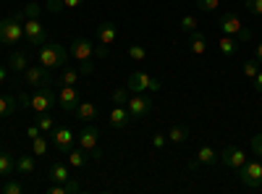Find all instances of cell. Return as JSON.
I'll return each mask as SVG.
<instances>
[{"label":"cell","instance_id":"cell-6","mask_svg":"<svg viewBox=\"0 0 262 194\" xmlns=\"http://www.w3.org/2000/svg\"><path fill=\"white\" fill-rule=\"evenodd\" d=\"M21 79H24L29 87H34V90H39V87H50L53 84V74H50V69H45L39 63V66H27V71L21 74Z\"/></svg>","mask_w":262,"mask_h":194},{"label":"cell","instance_id":"cell-33","mask_svg":"<svg viewBox=\"0 0 262 194\" xmlns=\"http://www.w3.org/2000/svg\"><path fill=\"white\" fill-rule=\"evenodd\" d=\"M126 55H128L131 60H144V58H147V50H144L142 45H131V48L126 50Z\"/></svg>","mask_w":262,"mask_h":194},{"label":"cell","instance_id":"cell-38","mask_svg":"<svg viewBox=\"0 0 262 194\" xmlns=\"http://www.w3.org/2000/svg\"><path fill=\"white\" fill-rule=\"evenodd\" d=\"M181 29H184L186 34H191V32L196 29V18H194V16H184V18H181Z\"/></svg>","mask_w":262,"mask_h":194},{"label":"cell","instance_id":"cell-26","mask_svg":"<svg viewBox=\"0 0 262 194\" xmlns=\"http://www.w3.org/2000/svg\"><path fill=\"white\" fill-rule=\"evenodd\" d=\"M16 113V100L11 95H0V118H8Z\"/></svg>","mask_w":262,"mask_h":194},{"label":"cell","instance_id":"cell-31","mask_svg":"<svg viewBox=\"0 0 262 194\" xmlns=\"http://www.w3.org/2000/svg\"><path fill=\"white\" fill-rule=\"evenodd\" d=\"M32 155L34 158H39V155H48V139L45 137H37V139H32Z\"/></svg>","mask_w":262,"mask_h":194},{"label":"cell","instance_id":"cell-49","mask_svg":"<svg viewBox=\"0 0 262 194\" xmlns=\"http://www.w3.org/2000/svg\"><path fill=\"white\" fill-rule=\"evenodd\" d=\"M252 81H254V90H257V92H262V71H259V74H257Z\"/></svg>","mask_w":262,"mask_h":194},{"label":"cell","instance_id":"cell-51","mask_svg":"<svg viewBox=\"0 0 262 194\" xmlns=\"http://www.w3.org/2000/svg\"><path fill=\"white\" fill-rule=\"evenodd\" d=\"M254 60H257L259 66H262V42H259V45H257V50H254Z\"/></svg>","mask_w":262,"mask_h":194},{"label":"cell","instance_id":"cell-22","mask_svg":"<svg viewBox=\"0 0 262 194\" xmlns=\"http://www.w3.org/2000/svg\"><path fill=\"white\" fill-rule=\"evenodd\" d=\"M34 168H37V163H34V155H32V153H29V155H21V158L16 160V174H18V176L34 174Z\"/></svg>","mask_w":262,"mask_h":194},{"label":"cell","instance_id":"cell-48","mask_svg":"<svg viewBox=\"0 0 262 194\" xmlns=\"http://www.w3.org/2000/svg\"><path fill=\"white\" fill-rule=\"evenodd\" d=\"M81 3H84V0H63V6H66V8H79Z\"/></svg>","mask_w":262,"mask_h":194},{"label":"cell","instance_id":"cell-17","mask_svg":"<svg viewBox=\"0 0 262 194\" xmlns=\"http://www.w3.org/2000/svg\"><path fill=\"white\" fill-rule=\"evenodd\" d=\"M189 50H191L194 55H202V53H207V37H205L200 29H194V32L189 34Z\"/></svg>","mask_w":262,"mask_h":194},{"label":"cell","instance_id":"cell-50","mask_svg":"<svg viewBox=\"0 0 262 194\" xmlns=\"http://www.w3.org/2000/svg\"><path fill=\"white\" fill-rule=\"evenodd\" d=\"M8 71H11L8 66H0V84H3V81L8 79Z\"/></svg>","mask_w":262,"mask_h":194},{"label":"cell","instance_id":"cell-37","mask_svg":"<svg viewBox=\"0 0 262 194\" xmlns=\"http://www.w3.org/2000/svg\"><path fill=\"white\" fill-rule=\"evenodd\" d=\"M79 74H81V76H92V74H95L92 58H90V60H79Z\"/></svg>","mask_w":262,"mask_h":194},{"label":"cell","instance_id":"cell-18","mask_svg":"<svg viewBox=\"0 0 262 194\" xmlns=\"http://www.w3.org/2000/svg\"><path fill=\"white\" fill-rule=\"evenodd\" d=\"M29 66V58H27V50H13L11 58H8V69L11 71H18V74H24Z\"/></svg>","mask_w":262,"mask_h":194},{"label":"cell","instance_id":"cell-11","mask_svg":"<svg viewBox=\"0 0 262 194\" xmlns=\"http://www.w3.org/2000/svg\"><path fill=\"white\" fill-rule=\"evenodd\" d=\"M97 139H100V132H97L95 126H90V123H86V126L81 128V132H79V137H76L79 147L84 149L86 155H90L92 149H97Z\"/></svg>","mask_w":262,"mask_h":194},{"label":"cell","instance_id":"cell-16","mask_svg":"<svg viewBox=\"0 0 262 194\" xmlns=\"http://www.w3.org/2000/svg\"><path fill=\"white\" fill-rule=\"evenodd\" d=\"M128 121H131V116L126 111V105H113V111H111V126L118 128V132H123V128L128 126Z\"/></svg>","mask_w":262,"mask_h":194},{"label":"cell","instance_id":"cell-36","mask_svg":"<svg viewBox=\"0 0 262 194\" xmlns=\"http://www.w3.org/2000/svg\"><path fill=\"white\" fill-rule=\"evenodd\" d=\"M111 102L113 105H126L128 102V92L126 90H113L111 92Z\"/></svg>","mask_w":262,"mask_h":194},{"label":"cell","instance_id":"cell-32","mask_svg":"<svg viewBox=\"0 0 262 194\" xmlns=\"http://www.w3.org/2000/svg\"><path fill=\"white\" fill-rule=\"evenodd\" d=\"M21 13H24V21H27V18H39L42 6H39V3H27L24 8H21Z\"/></svg>","mask_w":262,"mask_h":194},{"label":"cell","instance_id":"cell-30","mask_svg":"<svg viewBox=\"0 0 262 194\" xmlns=\"http://www.w3.org/2000/svg\"><path fill=\"white\" fill-rule=\"evenodd\" d=\"M37 126H39L42 134H53V128H55V123H53V118L48 113H39L37 116Z\"/></svg>","mask_w":262,"mask_h":194},{"label":"cell","instance_id":"cell-19","mask_svg":"<svg viewBox=\"0 0 262 194\" xmlns=\"http://www.w3.org/2000/svg\"><path fill=\"white\" fill-rule=\"evenodd\" d=\"M11 174H16V160L11 153L0 149V179H8Z\"/></svg>","mask_w":262,"mask_h":194},{"label":"cell","instance_id":"cell-25","mask_svg":"<svg viewBox=\"0 0 262 194\" xmlns=\"http://www.w3.org/2000/svg\"><path fill=\"white\" fill-rule=\"evenodd\" d=\"M69 165L71 168H84L86 165V153L81 147H71L69 149Z\"/></svg>","mask_w":262,"mask_h":194},{"label":"cell","instance_id":"cell-34","mask_svg":"<svg viewBox=\"0 0 262 194\" xmlns=\"http://www.w3.org/2000/svg\"><path fill=\"white\" fill-rule=\"evenodd\" d=\"M242 71H244V76H249V79H254L257 74H259V63L252 58V60H247L244 66H242Z\"/></svg>","mask_w":262,"mask_h":194},{"label":"cell","instance_id":"cell-14","mask_svg":"<svg viewBox=\"0 0 262 194\" xmlns=\"http://www.w3.org/2000/svg\"><path fill=\"white\" fill-rule=\"evenodd\" d=\"M242 18H238L236 13H223L221 18H217V29H221L223 34H228V37H236L238 32H242Z\"/></svg>","mask_w":262,"mask_h":194},{"label":"cell","instance_id":"cell-23","mask_svg":"<svg viewBox=\"0 0 262 194\" xmlns=\"http://www.w3.org/2000/svg\"><path fill=\"white\" fill-rule=\"evenodd\" d=\"M74 113H76V118H79V121L90 123V121H95V116H97V107H95L92 102H79Z\"/></svg>","mask_w":262,"mask_h":194},{"label":"cell","instance_id":"cell-45","mask_svg":"<svg viewBox=\"0 0 262 194\" xmlns=\"http://www.w3.org/2000/svg\"><path fill=\"white\" fill-rule=\"evenodd\" d=\"M236 37H238V39H242V42H249V39H252V32H249L247 27H242V32H238Z\"/></svg>","mask_w":262,"mask_h":194},{"label":"cell","instance_id":"cell-3","mask_svg":"<svg viewBox=\"0 0 262 194\" xmlns=\"http://www.w3.org/2000/svg\"><path fill=\"white\" fill-rule=\"evenodd\" d=\"M55 105H58V92H55L53 87H39L34 95H29V111H32L34 116L50 113Z\"/></svg>","mask_w":262,"mask_h":194},{"label":"cell","instance_id":"cell-20","mask_svg":"<svg viewBox=\"0 0 262 194\" xmlns=\"http://www.w3.org/2000/svg\"><path fill=\"white\" fill-rule=\"evenodd\" d=\"M48 179L53 184H66V181H69V168H66L63 163H53L48 168Z\"/></svg>","mask_w":262,"mask_h":194},{"label":"cell","instance_id":"cell-13","mask_svg":"<svg viewBox=\"0 0 262 194\" xmlns=\"http://www.w3.org/2000/svg\"><path fill=\"white\" fill-rule=\"evenodd\" d=\"M53 142H55V147L60 149L63 155H69V149H71L74 142H76V134L71 132V128L60 126V128H53Z\"/></svg>","mask_w":262,"mask_h":194},{"label":"cell","instance_id":"cell-29","mask_svg":"<svg viewBox=\"0 0 262 194\" xmlns=\"http://www.w3.org/2000/svg\"><path fill=\"white\" fill-rule=\"evenodd\" d=\"M0 191H3V194H21V191H24V184L16 181V179H6L3 186H0Z\"/></svg>","mask_w":262,"mask_h":194},{"label":"cell","instance_id":"cell-4","mask_svg":"<svg viewBox=\"0 0 262 194\" xmlns=\"http://www.w3.org/2000/svg\"><path fill=\"white\" fill-rule=\"evenodd\" d=\"M238 179L247 189H259L262 186V160H247L242 168H238Z\"/></svg>","mask_w":262,"mask_h":194},{"label":"cell","instance_id":"cell-44","mask_svg":"<svg viewBox=\"0 0 262 194\" xmlns=\"http://www.w3.org/2000/svg\"><path fill=\"white\" fill-rule=\"evenodd\" d=\"M76 191H81V186H79L76 181L69 179V181H66V194H76Z\"/></svg>","mask_w":262,"mask_h":194},{"label":"cell","instance_id":"cell-21","mask_svg":"<svg viewBox=\"0 0 262 194\" xmlns=\"http://www.w3.org/2000/svg\"><path fill=\"white\" fill-rule=\"evenodd\" d=\"M217 158H221V153H215V149L210 147V144H205V147H200V153H196V163L200 165H215L217 163Z\"/></svg>","mask_w":262,"mask_h":194},{"label":"cell","instance_id":"cell-12","mask_svg":"<svg viewBox=\"0 0 262 194\" xmlns=\"http://www.w3.org/2000/svg\"><path fill=\"white\" fill-rule=\"evenodd\" d=\"M69 53H71V58H76V60H90V58L95 55V45H92L86 37H76V39L71 42Z\"/></svg>","mask_w":262,"mask_h":194},{"label":"cell","instance_id":"cell-9","mask_svg":"<svg viewBox=\"0 0 262 194\" xmlns=\"http://www.w3.org/2000/svg\"><path fill=\"white\" fill-rule=\"evenodd\" d=\"M79 102L81 100H79V90L76 87H63L58 92V107H60L63 113H74Z\"/></svg>","mask_w":262,"mask_h":194},{"label":"cell","instance_id":"cell-15","mask_svg":"<svg viewBox=\"0 0 262 194\" xmlns=\"http://www.w3.org/2000/svg\"><path fill=\"white\" fill-rule=\"evenodd\" d=\"M95 34H97V42H100V45H107V48H111L113 42H116V37H118V29H116L113 21H102Z\"/></svg>","mask_w":262,"mask_h":194},{"label":"cell","instance_id":"cell-35","mask_svg":"<svg viewBox=\"0 0 262 194\" xmlns=\"http://www.w3.org/2000/svg\"><path fill=\"white\" fill-rule=\"evenodd\" d=\"M196 8H200V11H205V13H210V11H217V8H221V0H196Z\"/></svg>","mask_w":262,"mask_h":194},{"label":"cell","instance_id":"cell-41","mask_svg":"<svg viewBox=\"0 0 262 194\" xmlns=\"http://www.w3.org/2000/svg\"><path fill=\"white\" fill-rule=\"evenodd\" d=\"M247 8L254 16H262V0H247Z\"/></svg>","mask_w":262,"mask_h":194},{"label":"cell","instance_id":"cell-47","mask_svg":"<svg viewBox=\"0 0 262 194\" xmlns=\"http://www.w3.org/2000/svg\"><path fill=\"white\" fill-rule=\"evenodd\" d=\"M95 55L105 58V55H107V45H100V42H97V45H95Z\"/></svg>","mask_w":262,"mask_h":194},{"label":"cell","instance_id":"cell-39","mask_svg":"<svg viewBox=\"0 0 262 194\" xmlns=\"http://www.w3.org/2000/svg\"><path fill=\"white\" fill-rule=\"evenodd\" d=\"M249 144H252V153H254V155L262 160V134H254Z\"/></svg>","mask_w":262,"mask_h":194},{"label":"cell","instance_id":"cell-27","mask_svg":"<svg viewBox=\"0 0 262 194\" xmlns=\"http://www.w3.org/2000/svg\"><path fill=\"white\" fill-rule=\"evenodd\" d=\"M186 139H189V128L186 126H173L168 132V142H173V144H184Z\"/></svg>","mask_w":262,"mask_h":194},{"label":"cell","instance_id":"cell-42","mask_svg":"<svg viewBox=\"0 0 262 194\" xmlns=\"http://www.w3.org/2000/svg\"><path fill=\"white\" fill-rule=\"evenodd\" d=\"M168 144V137L165 134H155V137H152V147H155V149H163Z\"/></svg>","mask_w":262,"mask_h":194},{"label":"cell","instance_id":"cell-40","mask_svg":"<svg viewBox=\"0 0 262 194\" xmlns=\"http://www.w3.org/2000/svg\"><path fill=\"white\" fill-rule=\"evenodd\" d=\"M45 8H48V13H55V16H58L66 6H63V0H48V6H45Z\"/></svg>","mask_w":262,"mask_h":194},{"label":"cell","instance_id":"cell-8","mask_svg":"<svg viewBox=\"0 0 262 194\" xmlns=\"http://www.w3.org/2000/svg\"><path fill=\"white\" fill-rule=\"evenodd\" d=\"M126 111L131 118H144L147 113H152V100L147 95H131L126 102Z\"/></svg>","mask_w":262,"mask_h":194},{"label":"cell","instance_id":"cell-7","mask_svg":"<svg viewBox=\"0 0 262 194\" xmlns=\"http://www.w3.org/2000/svg\"><path fill=\"white\" fill-rule=\"evenodd\" d=\"M24 37H27L29 45L42 48V45L48 42V29L42 27L39 18H27V21H24Z\"/></svg>","mask_w":262,"mask_h":194},{"label":"cell","instance_id":"cell-52","mask_svg":"<svg viewBox=\"0 0 262 194\" xmlns=\"http://www.w3.org/2000/svg\"><path fill=\"white\" fill-rule=\"evenodd\" d=\"M18 105H24V107H29V95H27V92H24V95L18 97Z\"/></svg>","mask_w":262,"mask_h":194},{"label":"cell","instance_id":"cell-1","mask_svg":"<svg viewBox=\"0 0 262 194\" xmlns=\"http://www.w3.org/2000/svg\"><path fill=\"white\" fill-rule=\"evenodd\" d=\"M71 53L66 50L63 45H58V42H45V45L39 48V63L45 69H66V63H69Z\"/></svg>","mask_w":262,"mask_h":194},{"label":"cell","instance_id":"cell-10","mask_svg":"<svg viewBox=\"0 0 262 194\" xmlns=\"http://www.w3.org/2000/svg\"><path fill=\"white\" fill-rule=\"evenodd\" d=\"M217 160H221L223 165H228V168H233V170H238V168H242V165H244L249 158H247V153H244V149H238V147H226Z\"/></svg>","mask_w":262,"mask_h":194},{"label":"cell","instance_id":"cell-5","mask_svg":"<svg viewBox=\"0 0 262 194\" xmlns=\"http://www.w3.org/2000/svg\"><path fill=\"white\" fill-rule=\"evenodd\" d=\"M160 87L163 84L155 76H149L147 71H131L128 74V90L131 92H158Z\"/></svg>","mask_w":262,"mask_h":194},{"label":"cell","instance_id":"cell-2","mask_svg":"<svg viewBox=\"0 0 262 194\" xmlns=\"http://www.w3.org/2000/svg\"><path fill=\"white\" fill-rule=\"evenodd\" d=\"M21 39H24V21H21L16 13L6 16L3 21H0V45L16 48Z\"/></svg>","mask_w":262,"mask_h":194},{"label":"cell","instance_id":"cell-28","mask_svg":"<svg viewBox=\"0 0 262 194\" xmlns=\"http://www.w3.org/2000/svg\"><path fill=\"white\" fill-rule=\"evenodd\" d=\"M79 69H66L63 74H60V84L63 87H76V81H79Z\"/></svg>","mask_w":262,"mask_h":194},{"label":"cell","instance_id":"cell-24","mask_svg":"<svg viewBox=\"0 0 262 194\" xmlns=\"http://www.w3.org/2000/svg\"><path fill=\"white\" fill-rule=\"evenodd\" d=\"M217 50H221L223 55H233V53L238 50V42H236V37H228V34H223L221 39H217Z\"/></svg>","mask_w":262,"mask_h":194},{"label":"cell","instance_id":"cell-46","mask_svg":"<svg viewBox=\"0 0 262 194\" xmlns=\"http://www.w3.org/2000/svg\"><path fill=\"white\" fill-rule=\"evenodd\" d=\"M48 191H50V194H66V184H53Z\"/></svg>","mask_w":262,"mask_h":194},{"label":"cell","instance_id":"cell-43","mask_svg":"<svg viewBox=\"0 0 262 194\" xmlns=\"http://www.w3.org/2000/svg\"><path fill=\"white\" fill-rule=\"evenodd\" d=\"M39 134H42V132H39V126H37V123H34V126H29V128H27V139H29V142H32V139H37V137H39Z\"/></svg>","mask_w":262,"mask_h":194}]
</instances>
